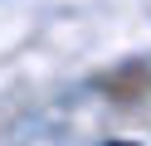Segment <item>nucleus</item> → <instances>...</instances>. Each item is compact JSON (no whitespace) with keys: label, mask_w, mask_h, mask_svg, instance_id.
Instances as JSON below:
<instances>
[{"label":"nucleus","mask_w":151,"mask_h":146,"mask_svg":"<svg viewBox=\"0 0 151 146\" xmlns=\"http://www.w3.org/2000/svg\"><path fill=\"white\" fill-rule=\"evenodd\" d=\"M98 88H102L107 97H117V102H141V97L151 93V68H122V73H107Z\"/></svg>","instance_id":"1"}]
</instances>
